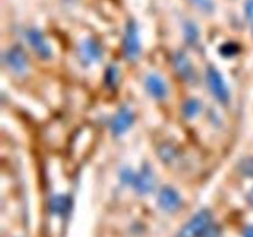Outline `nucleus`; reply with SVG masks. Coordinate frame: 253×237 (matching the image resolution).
Masks as SVG:
<instances>
[{
	"mask_svg": "<svg viewBox=\"0 0 253 237\" xmlns=\"http://www.w3.org/2000/svg\"><path fill=\"white\" fill-rule=\"evenodd\" d=\"M211 225V214L209 210L198 212L182 229L178 237H202Z\"/></svg>",
	"mask_w": 253,
	"mask_h": 237,
	"instance_id": "nucleus-1",
	"label": "nucleus"
},
{
	"mask_svg": "<svg viewBox=\"0 0 253 237\" xmlns=\"http://www.w3.org/2000/svg\"><path fill=\"white\" fill-rule=\"evenodd\" d=\"M207 81L209 84L210 91L212 95L216 98L217 101L222 104H226L230 100V91L227 89L226 84H225L224 79H222L221 74L214 68L210 67L207 72Z\"/></svg>",
	"mask_w": 253,
	"mask_h": 237,
	"instance_id": "nucleus-2",
	"label": "nucleus"
},
{
	"mask_svg": "<svg viewBox=\"0 0 253 237\" xmlns=\"http://www.w3.org/2000/svg\"><path fill=\"white\" fill-rule=\"evenodd\" d=\"M141 44L138 40L137 27L133 21H130L126 26L125 36H124V53L128 61H135L140 56Z\"/></svg>",
	"mask_w": 253,
	"mask_h": 237,
	"instance_id": "nucleus-3",
	"label": "nucleus"
},
{
	"mask_svg": "<svg viewBox=\"0 0 253 237\" xmlns=\"http://www.w3.org/2000/svg\"><path fill=\"white\" fill-rule=\"evenodd\" d=\"M133 121H135V114L132 113V110L123 106L111 121V132L115 136L123 135L132 126Z\"/></svg>",
	"mask_w": 253,
	"mask_h": 237,
	"instance_id": "nucleus-4",
	"label": "nucleus"
},
{
	"mask_svg": "<svg viewBox=\"0 0 253 237\" xmlns=\"http://www.w3.org/2000/svg\"><path fill=\"white\" fill-rule=\"evenodd\" d=\"M26 39L27 42L34 48V51L37 53V56L43 59H48L51 57V47L48 46V43L46 42L41 31H39L36 29L29 30L26 34Z\"/></svg>",
	"mask_w": 253,
	"mask_h": 237,
	"instance_id": "nucleus-5",
	"label": "nucleus"
},
{
	"mask_svg": "<svg viewBox=\"0 0 253 237\" xmlns=\"http://www.w3.org/2000/svg\"><path fill=\"white\" fill-rule=\"evenodd\" d=\"M5 61H6L7 66L12 72L17 74H22L26 72L27 68V59L26 54L24 53L21 48L19 47H12L11 49L6 52L5 56Z\"/></svg>",
	"mask_w": 253,
	"mask_h": 237,
	"instance_id": "nucleus-6",
	"label": "nucleus"
},
{
	"mask_svg": "<svg viewBox=\"0 0 253 237\" xmlns=\"http://www.w3.org/2000/svg\"><path fill=\"white\" fill-rule=\"evenodd\" d=\"M173 64H174V69L177 72V74L183 80L192 81L194 79L195 72L194 68H193V64L190 63L189 58L183 52H177L174 54Z\"/></svg>",
	"mask_w": 253,
	"mask_h": 237,
	"instance_id": "nucleus-7",
	"label": "nucleus"
},
{
	"mask_svg": "<svg viewBox=\"0 0 253 237\" xmlns=\"http://www.w3.org/2000/svg\"><path fill=\"white\" fill-rule=\"evenodd\" d=\"M155 184L156 179L152 169H151L148 164L143 165L141 172L138 173L137 177L135 178L136 190H137L138 193H141V194H147V193L152 192L153 188H155Z\"/></svg>",
	"mask_w": 253,
	"mask_h": 237,
	"instance_id": "nucleus-8",
	"label": "nucleus"
},
{
	"mask_svg": "<svg viewBox=\"0 0 253 237\" xmlns=\"http://www.w3.org/2000/svg\"><path fill=\"white\" fill-rule=\"evenodd\" d=\"M158 202L161 207L166 211H175L180 206V197L173 188L165 187L161 189L160 197H158Z\"/></svg>",
	"mask_w": 253,
	"mask_h": 237,
	"instance_id": "nucleus-9",
	"label": "nucleus"
},
{
	"mask_svg": "<svg viewBox=\"0 0 253 237\" xmlns=\"http://www.w3.org/2000/svg\"><path fill=\"white\" fill-rule=\"evenodd\" d=\"M81 57L82 61L86 64H91L94 62H98L101 57V49L98 42L94 40H85L83 43L81 44Z\"/></svg>",
	"mask_w": 253,
	"mask_h": 237,
	"instance_id": "nucleus-10",
	"label": "nucleus"
},
{
	"mask_svg": "<svg viewBox=\"0 0 253 237\" xmlns=\"http://www.w3.org/2000/svg\"><path fill=\"white\" fill-rule=\"evenodd\" d=\"M145 85L150 95L157 99V100H161V99L166 98V95H167L166 83L162 80L161 77L156 76V74H150V76L146 77Z\"/></svg>",
	"mask_w": 253,
	"mask_h": 237,
	"instance_id": "nucleus-11",
	"label": "nucleus"
},
{
	"mask_svg": "<svg viewBox=\"0 0 253 237\" xmlns=\"http://www.w3.org/2000/svg\"><path fill=\"white\" fill-rule=\"evenodd\" d=\"M202 109V104L197 99H189L185 101L184 106H183V113H184L185 118H194L197 114L200 113Z\"/></svg>",
	"mask_w": 253,
	"mask_h": 237,
	"instance_id": "nucleus-12",
	"label": "nucleus"
},
{
	"mask_svg": "<svg viewBox=\"0 0 253 237\" xmlns=\"http://www.w3.org/2000/svg\"><path fill=\"white\" fill-rule=\"evenodd\" d=\"M185 37H187V41L193 43L198 40L199 37V32H198L197 27L193 24H187L185 25Z\"/></svg>",
	"mask_w": 253,
	"mask_h": 237,
	"instance_id": "nucleus-13",
	"label": "nucleus"
},
{
	"mask_svg": "<svg viewBox=\"0 0 253 237\" xmlns=\"http://www.w3.org/2000/svg\"><path fill=\"white\" fill-rule=\"evenodd\" d=\"M106 83H108V85H115L116 81H118L119 79V72H118V68L116 67H109L108 71H106Z\"/></svg>",
	"mask_w": 253,
	"mask_h": 237,
	"instance_id": "nucleus-14",
	"label": "nucleus"
},
{
	"mask_svg": "<svg viewBox=\"0 0 253 237\" xmlns=\"http://www.w3.org/2000/svg\"><path fill=\"white\" fill-rule=\"evenodd\" d=\"M52 209L56 211L62 212L63 210L67 209V199L64 197H57L54 198L52 201Z\"/></svg>",
	"mask_w": 253,
	"mask_h": 237,
	"instance_id": "nucleus-15",
	"label": "nucleus"
},
{
	"mask_svg": "<svg viewBox=\"0 0 253 237\" xmlns=\"http://www.w3.org/2000/svg\"><path fill=\"white\" fill-rule=\"evenodd\" d=\"M190 1L194 2L195 6H198L200 10H203L205 12L212 11V9H214V5H212L211 0H190Z\"/></svg>",
	"mask_w": 253,
	"mask_h": 237,
	"instance_id": "nucleus-16",
	"label": "nucleus"
},
{
	"mask_svg": "<svg viewBox=\"0 0 253 237\" xmlns=\"http://www.w3.org/2000/svg\"><path fill=\"white\" fill-rule=\"evenodd\" d=\"M241 170L244 172V174L249 175V177H253V158L245 159L241 163Z\"/></svg>",
	"mask_w": 253,
	"mask_h": 237,
	"instance_id": "nucleus-17",
	"label": "nucleus"
},
{
	"mask_svg": "<svg viewBox=\"0 0 253 237\" xmlns=\"http://www.w3.org/2000/svg\"><path fill=\"white\" fill-rule=\"evenodd\" d=\"M220 51H221V53L224 56H232V54H235L237 52V47L234 43H226L225 46L221 47Z\"/></svg>",
	"mask_w": 253,
	"mask_h": 237,
	"instance_id": "nucleus-18",
	"label": "nucleus"
},
{
	"mask_svg": "<svg viewBox=\"0 0 253 237\" xmlns=\"http://www.w3.org/2000/svg\"><path fill=\"white\" fill-rule=\"evenodd\" d=\"M217 236H219V230H217V227L210 225V227L204 234V237H217Z\"/></svg>",
	"mask_w": 253,
	"mask_h": 237,
	"instance_id": "nucleus-19",
	"label": "nucleus"
},
{
	"mask_svg": "<svg viewBox=\"0 0 253 237\" xmlns=\"http://www.w3.org/2000/svg\"><path fill=\"white\" fill-rule=\"evenodd\" d=\"M246 15L250 21L253 22V0H249L246 2Z\"/></svg>",
	"mask_w": 253,
	"mask_h": 237,
	"instance_id": "nucleus-20",
	"label": "nucleus"
},
{
	"mask_svg": "<svg viewBox=\"0 0 253 237\" xmlns=\"http://www.w3.org/2000/svg\"><path fill=\"white\" fill-rule=\"evenodd\" d=\"M245 237H253V226L247 227L245 231Z\"/></svg>",
	"mask_w": 253,
	"mask_h": 237,
	"instance_id": "nucleus-21",
	"label": "nucleus"
},
{
	"mask_svg": "<svg viewBox=\"0 0 253 237\" xmlns=\"http://www.w3.org/2000/svg\"><path fill=\"white\" fill-rule=\"evenodd\" d=\"M249 199H250V202H251V204L253 205V189H252V192L250 193V197H249Z\"/></svg>",
	"mask_w": 253,
	"mask_h": 237,
	"instance_id": "nucleus-22",
	"label": "nucleus"
},
{
	"mask_svg": "<svg viewBox=\"0 0 253 237\" xmlns=\"http://www.w3.org/2000/svg\"><path fill=\"white\" fill-rule=\"evenodd\" d=\"M252 25H253V22H252Z\"/></svg>",
	"mask_w": 253,
	"mask_h": 237,
	"instance_id": "nucleus-23",
	"label": "nucleus"
}]
</instances>
